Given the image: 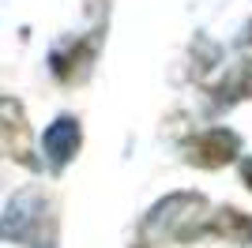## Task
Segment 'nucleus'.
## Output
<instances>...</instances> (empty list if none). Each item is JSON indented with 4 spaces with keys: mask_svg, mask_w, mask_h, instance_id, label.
<instances>
[{
    "mask_svg": "<svg viewBox=\"0 0 252 248\" xmlns=\"http://www.w3.org/2000/svg\"><path fill=\"white\" fill-rule=\"evenodd\" d=\"M189 151H192L189 158L196 165H222V162H230V158H233L237 139H233L230 132H207V135H200Z\"/></svg>",
    "mask_w": 252,
    "mask_h": 248,
    "instance_id": "nucleus-2",
    "label": "nucleus"
},
{
    "mask_svg": "<svg viewBox=\"0 0 252 248\" xmlns=\"http://www.w3.org/2000/svg\"><path fill=\"white\" fill-rule=\"evenodd\" d=\"M249 31H252V27H249ZM249 41H252V34H249Z\"/></svg>",
    "mask_w": 252,
    "mask_h": 248,
    "instance_id": "nucleus-4",
    "label": "nucleus"
},
{
    "mask_svg": "<svg viewBox=\"0 0 252 248\" xmlns=\"http://www.w3.org/2000/svg\"><path fill=\"white\" fill-rule=\"evenodd\" d=\"M0 135H4V155L19 158V162H31V132H27V121H23V109L15 102H4L0 98Z\"/></svg>",
    "mask_w": 252,
    "mask_h": 248,
    "instance_id": "nucleus-1",
    "label": "nucleus"
},
{
    "mask_svg": "<svg viewBox=\"0 0 252 248\" xmlns=\"http://www.w3.org/2000/svg\"><path fill=\"white\" fill-rule=\"evenodd\" d=\"M245 94H252V61L233 64L230 79H222L219 87V98H245Z\"/></svg>",
    "mask_w": 252,
    "mask_h": 248,
    "instance_id": "nucleus-3",
    "label": "nucleus"
}]
</instances>
